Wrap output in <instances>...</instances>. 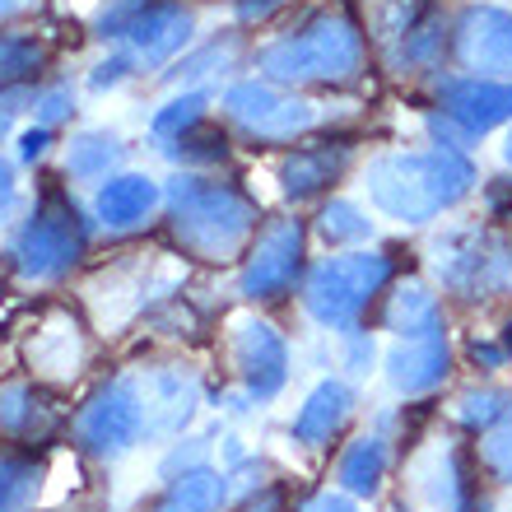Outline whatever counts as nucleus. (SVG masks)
I'll use <instances>...</instances> for the list:
<instances>
[{"instance_id": "16", "label": "nucleus", "mask_w": 512, "mask_h": 512, "mask_svg": "<svg viewBox=\"0 0 512 512\" xmlns=\"http://www.w3.org/2000/svg\"><path fill=\"white\" fill-rule=\"evenodd\" d=\"M354 410V391L350 382L340 378H322L317 387L308 391V401L298 405V415L289 419V438H294L298 447H322L331 443V433L350 419Z\"/></svg>"}, {"instance_id": "40", "label": "nucleus", "mask_w": 512, "mask_h": 512, "mask_svg": "<svg viewBox=\"0 0 512 512\" xmlns=\"http://www.w3.org/2000/svg\"><path fill=\"white\" fill-rule=\"evenodd\" d=\"M10 135V108H0V140Z\"/></svg>"}, {"instance_id": "26", "label": "nucleus", "mask_w": 512, "mask_h": 512, "mask_svg": "<svg viewBox=\"0 0 512 512\" xmlns=\"http://www.w3.org/2000/svg\"><path fill=\"white\" fill-rule=\"evenodd\" d=\"M452 415H457L461 429L489 433V429H499L503 419L512 415V391H503V387H471V391H461V396H457Z\"/></svg>"}, {"instance_id": "11", "label": "nucleus", "mask_w": 512, "mask_h": 512, "mask_svg": "<svg viewBox=\"0 0 512 512\" xmlns=\"http://www.w3.org/2000/svg\"><path fill=\"white\" fill-rule=\"evenodd\" d=\"M233 364L252 401H275L289 382V340L266 317H238L233 322Z\"/></svg>"}, {"instance_id": "38", "label": "nucleus", "mask_w": 512, "mask_h": 512, "mask_svg": "<svg viewBox=\"0 0 512 512\" xmlns=\"http://www.w3.org/2000/svg\"><path fill=\"white\" fill-rule=\"evenodd\" d=\"M280 5L284 0H238V19H243V24H266Z\"/></svg>"}, {"instance_id": "20", "label": "nucleus", "mask_w": 512, "mask_h": 512, "mask_svg": "<svg viewBox=\"0 0 512 512\" xmlns=\"http://www.w3.org/2000/svg\"><path fill=\"white\" fill-rule=\"evenodd\" d=\"M387 331H396L401 340H419L443 331V317H438V298L429 294L424 280H401L387 298V312H382Z\"/></svg>"}, {"instance_id": "28", "label": "nucleus", "mask_w": 512, "mask_h": 512, "mask_svg": "<svg viewBox=\"0 0 512 512\" xmlns=\"http://www.w3.org/2000/svg\"><path fill=\"white\" fill-rule=\"evenodd\" d=\"M317 233H322L331 247H350V243L373 238V219L354 201H331V205H322V215H317Z\"/></svg>"}, {"instance_id": "24", "label": "nucleus", "mask_w": 512, "mask_h": 512, "mask_svg": "<svg viewBox=\"0 0 512 512\" xmlns=\"http://www.w3.org/2000/svg\"><path fill=\"white\" fill-rule=\"evenodd\" d=\"M42 489V461L33 452H0V512H28Z\"/></svg>"}, {"instance_id": "1", "label": "nucleus", "mask_w": 512, "mask_h": 512, "mask_svg": "<svg viewBox=\"0 0 512 512\" xmlns=\"http://www.w3.org/2000/svg\"><path fill=\"white\" fill-rule=\"evenodd\" d=\"M368 201L396 224H429L443 210L461 205L475 187V168L461 149H391L364 173Z\"/></svg>"}, {"instance_id": "14", "label": "nucleus", "mask_w": 512, "mask_h": 512, "mask_svg": "<svg viewBox=\"0 0 512 512\" xmlns=\"http://www.w3.org/2000/svg\"><path fill=\"white\" fill-rule=\"evenodd\" d=\"M438 117L457 126L461 135H485L494 126H508L512 122V80H447L443 94H438Z\"/></svg>"}, {"instance_id": "41", "label": "nucleus", "mask_w": 512, "mask_h": 512, "mask_svg": "<svg viewBox=\"0 0 512 512\" xmlns=\"http://www.w3.org/2000/svg\"><path fill=\"white\" fill-rule=\"evenodd\" d=\"M503 163H508V168H512V131L503 135Z\"/></svg>"}, {"instance_id": "27", "label": "nucleus", "mask_w": 512, "mask_h": 512, "mask_svg": "<svg viewBox=\"0 0 512 512\" xmlns=\"http://www.w3.org/2000/svg\"><path fill=\"white\" fill-rule=\"evenodd\" d=\"M205 112H210V94H205V89H182V94L168 98V103H163V108L149 117V131H154L163 145H168V140H177L182 131L201 126Z\"/></svg>"}, {"instance_id": "29", "label": "nucleus", "mask_w": 512, "mask_h": 512, "mask_svg": "<svg viewBox=\"0 0 512 512\" xmlns=\"http://www.w3.org/2000/svg\"><path fill=\"white\" fill-rule=\"evenodd\" d=\"M233 66H238V42L224 38V42H210V47H205V52H196L191 61H177L168 80L191 84V80H205V75H229Z\"/></svg>"}, {"instance_id": "39", "label": "nucleus", "mask_w": 512, "mask_h": 512, "mask_svg": "<svg viewBox=\"0 0 512 512\" xmlns=\"http://www.w3.org/2000/svg\"><path fill=\"white\" fill-rule=\"evenodd\" d=\"M38 0H0V19H14V14H28Z\"/></svg>"}, {"instance_id": "13", "label": "nucleus", "mask_w": 512, "mask_h": 512, "mask_svg": "<svg viewBox=\"0 0 512 512\" xmlns=\"http://www.w3.org/2000/svg\"><path fill=\"white\" fill-rule=\"evenodd\" d=\"M135 382L145 405V438H177L196 419L201 387L187 368H145Z\"/></svg>"}, {"instance_id": "6", "label": "nucleus", "mask_w": 512, "mask_h": 512, "mask_svg": "<svg viewBox=\"0 0 512 512\" xmlns=\"http://www.w3.org/2000/svg\"><path fill=\"white\" fill-rule=\"evenodd\" d=\"M433 270L438 280L461 298H489L512 280L508 247L485 229H447L433 243Z\"/></svg>"}, {"instance_id": "31", "label": "nucleus", "mask_w": 512, "mask_h": 512, "mask_svg": "<svg viewBox=\"0 0 512 512\" xmlns=\"http://www.w3.org/2000/svg\"><path fill=\"white\" fill-rule=\"evenodd\" d=\"M480 457H485L489 475H499V480H508V485H512V415L503 419L499 429L485 433V443H480Z\"/></svg>"}, {"instance_id": "15", "label": "nucleus", "mask_w": 512, "mask_h": 512, "mask_svg": "<svg viewBox=\"0 0 512 512\" xmlns=\"http://www.w3.org/2000/svg\"><path fill=\"white\" fill-rule=\"evenodd\" d=\"M387 368V387L396 396H424L433 391L438 382L447 378L452 368V354H447V336L433 331V336H419V340H396L382 359Z\"/></svg>"}, {"instance_id": "33", "label": "nucleus", "mask_w": 512, "mask_h": 512, "mask_svg": "<svg viewBox=\"0 0 512 512\" xmlns=\"http://www.w3.org/2000/svg\"><path fill=\"white\" fill-rule=\"evenodd\" d=\"M135 66H140V61H135L131 52L108 56V61H98V66H94V75H89V89H98V94H103V89H117V84H126L135 75Z\"/></svg>"}, {"instance_id": "23", "label": "nucleus", "mask_w": 512, "mask_h": 512, "mask_svg": "<svg viewBox=\"0 0 512 512\" xmlns=\"http://www.w3.org/2000/svg\"><path fill=\"white\" fill-rule=\"evenodd\" d=\"M122 159H126L122 135L84 131V135H75L66 149V173L80 177V182H108V177L122 168Z\"/></svg>"}, {"instance_id": "10", "label": "nucleus", "mask_w": 512, "mask_h": 512, "mask_svg": "<svg viewBox=\"0 0 512 512\" xmlns=\"http://www.w3.org/2000/svg\"><path fill=\"white\" fill-rule=\"evenodd\" d=\"M452 56L471 80H512V10L466 5L452 28Z\"/></svg>"}, {"instance_id": "4", "label": "nucleus", "mask_w": 512, "mask_h": 512, "mask_svg": "<svg viewBox=\"0 0 512 512\" xmlns=\"http://www.w3.org/2000/svg\"><path fill=\"white\" fill-rule=\"evenodd\" d=\"M391 284L387 252H340L317 261L303 284V308L326 331H354L368 303Z\"/></svg>"}, {"instance_id": "5", "label": "nucleus", "mask_w": 512, "mask_h": 512, "mask_svg": "<svg viewBox=\"0 0 512 512\" xmlns=\"http://www.w3.org/2000/svg\"><path fill=\"white\" fill-rule=\"evenodd\" d=\"M84 247H89V224H84L80 205L66 191L47 187L33 215L24 219V229L14 233L10 256L24 280H61L66 270L80 266Z\"/></svg>"}, {"instance_id": "21", "label": "nucleus", "mask_w": 512, "mask_h": 512, "mask_svg": "<svg viewBox=\"0 0 512 512\" xmlns=\"http://www.w3.org/2000/svg\"><path fill=\"white\" fill-rule=\"evenodd\" d=\"M387 438L382 433H364V438H354L350 447H345V457H340L336 466V485L350 494V499H373L382 489V480H387Z\"/></svg>"}, {"instance_id": "2", "label": "nucleus", "mask_w": 512, "mask_h": 512, "mask_svg": "<svg viewBox=\"0 0 512 512\" xmlns=\"http://www.w3.org/2000/svg\"><path fill=\"white\" fill-rule=\"evenodd\" d=\"M173 238L182 252L201 261H233L256 233V201L233 182H215L201 173H177L163 191Z\"/></svg>"}, {"instance_id": "32", "label": "nucleus", "mask_w": 512, "mask_h": 512, "mask_svg": "<svg viewBox=\"0 0 512 512\" xmlns=\"http://www.w3.org/2000/svg\"><path fill=\"white\" fill-rule=\"evenodd\" d=\"M70 112H75V89H70V84H56V89L33 98V117H38V126H47V131H52L56 122H66Z\"/></svg>"}, {"instance_id": "25", "label": "nucleus", "mask_w": 512, "mask_h": 512, "mask_svg": "<svg viewBox=\"0 0 512 512\" xmlns=\"http://www.w3.org/2000/svg\"><path fill=\"white\" fill-rule=\"evenodd\" d=\"M47 66V47L24 33H0V94L24 89L28 80H38Z\"/></svg>"}, {"instance_id": "17", "label": "nucleus", "mask_w": 512, "mask_h": 512, "mask_svg": "<svg viewBox=\"0 0 512 512\" xmlns=\"http://www.w3.org/2000/svg\"><path fill=\"white\" fill-rule=\"evenodd\" d=\"M163 205V187L145 173H112L94 196V210L108 229H135Z\"/></svg>"}, {"instance_id": "37", "label": "nucleus", "mask_w": 512, "mask_h": 512, "mask_svg": "<svg viewBox=\"0 0 512 512\" xmlns=\"http://www.w3.org/2000/svg\"><path fill=\"white\" fill-rule=\"evenodd\" d=\"M14 205H19V182H14V168L0 159V224L14 215Z\"/></svg>"}, {"instance_id": "3", "label": "nucleus", "mask_w": 512, "mask_h": 512, "mask_svg": "<svg viewBox=\"0 0 512 512\" xmlns=\"http://www.w3.org/2000/svg\"><path fill=\"white\" fill-rule=\"evenodd\" d=\"M256 66L270 84H354L364 70V33L350 10H322L298 33L261 47Z\"/></svg>"}, {"instance_id": "19", "label": "nucleus", "mask_w": 512, "mask_h": 512, "mask_svg": "<svg viewBox=\"0 0 512 512\" xmlns=\"http://www.w3.org/2000/svg\"><path fill=\"white\" fill-rule=\"evenodd\" d=\"M229 499H233V475L215 471V466H196V471L173 475L149 512H224Z\"/></svg>"}, {"instance_id": "35", "label": "nucleus", "mask_w": 512, "mask_h": 512, "mask_svg": "<svg viewBox=\"0 0 512 512\" xmlns=\"http://www.w3.org/2000/svg\"><path fill=\"white\" fill-rule=\"evenodd\" d=\"M298 512H359V499H350L345 489H322V494H312Z\"/></svg>"}, {"instance_id": "8", "label": "nucleus", "mask_w": 512, "mask_h": 512, "mask_svg": "<svg viewBox=\"0 0 512 512\" xmlns=\"http://www.w3.org/2000/svg\"><path fill=\"white\" fill-rule=\"evenodd\" d=\"M224 112L256 140H294L322 126V103L298 94H280V84L270 80H243L224 94Z\"/></svg>"}, {"instance_id": "22", "label": "nucleus", "mask_w": 512, "mask_h": 512, "mask_svg": "<svg viewBox=\"0 0 512 512\" xmlns=\"http://www.w3.org/2000/svg\"><path fill=\"white\" fill-rule=\"evenodd\" d=\"M56 419V405L33 382H5L0 387V429L10 438H38Z\"/></svg>"}, {"instance_id": "12", "label": "nucleus", "mask_w": 512, "mask_h": 512, "mask_svg": "<svg viewBox=\"0 0 512 512\" xmlns=\"http://www.w3.org/2000/svg\"><path fill=\"white\" fill-rule=\"evenodd\" d=\"M191 33H196V14L182 0H140L117 38L140 66H163L187 47Z\"/></svg>"}, {"instance_id": "30", "label": "nucleus", "mask_w": 512, "mask_h": 512, "mask_svg": "<svg viewBox=\"0 0 512 512\" xmlns=\"http://www.w3.org/2000/svg\"><path fill=\"white\" fill-rule=\"evenodd\" d=\"M163 149H168L177 163L201 168V163H219V159H224V135H219V131H205V122H201V126H191V131H182L177 140H168Z\"/></svg>"}, {"instance_id": "34", "label": "nucleus", "mask_w": 512, "mask_h": 512, "mask_svg": "<svg viewBox=\"0 0 512 512\" xmlns=\"http://www.w3.org/2000/svg\"><path fill=\"white\" fill-rule=\"evenodd\" d=\"M378 359V345L364 336V331H345V368H350L354 378H364L368 368Z\"/></svg>"}, {"instance_id": "9", "label": "nucleus", "mask_w": 512, "mask_h": 512, "mask_svg": "<svg viewBox=\"0 0 512 512\" xmlns=\"http://www.w3.org/2000/svg\"><path fill=\"white\" fill-rule=\"evenodd\" d=\"M303 275V224L298 219H270L252 238L243 261V298L252 303H275Z\"/></svg>"}, {"instance_id": "36", "label": "nucleus", "mask_w": 512, "mask_h": 512, "mask_svg": "<svg viewBox=\"0 0 512 512\" xmlns=\"http://www.w3.org/2000/svg\"><path fill=\"white\" fill-rule=\"evenodd\" d=\"M47 145H52V131H47V126H33V131L19 135V159H24V163L42 159V154H47Z\"/></svg>"}, {"instance_id": "18", "label": "nucleus", "mask_w": 512, "mask_h": 512, "mask_svg": "<svg viewBox=\"0 0 512 512\" xmlns=\"http://www.w3.org/2000/svg\"><path fill=\"white\" fill-rule=\"evenodd\" d=\"M345 168H350V145H303L284 159L280 191L289 201H312V196H322L331 182H340Z\"/></svg>"}, {"instance_id": "7", "label": "nucleus", "mask_w": 512, "mask_h": 512, "mask_svg": "<svg viewBox=\"0 0 512 512\" xmlns=\"http://www.w3.org/2000/svg\"><path fill=\"white\" fill-rule=\"evenodd\" d=\"M75 438L89 457L117 461L126 457L140 438H145V405H140V382L135 378H112L108 387H98L89 405L75 419Z\"/></svg>"}]
</instances>
